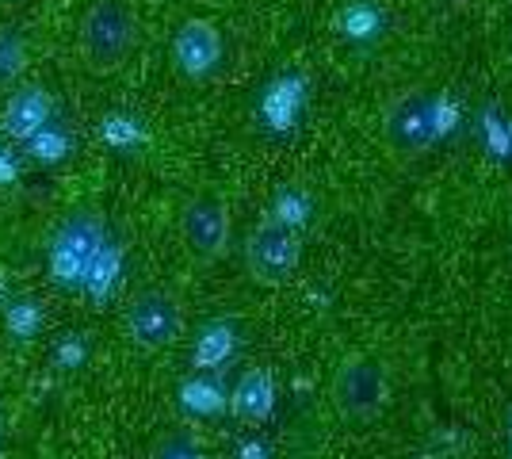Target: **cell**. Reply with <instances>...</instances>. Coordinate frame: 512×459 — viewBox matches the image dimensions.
Listing matches in <instances>:
<instances>
[{
  "instance_id": "obj_7",
  "label": "cell",
  "mask_w": 512,
  "mask_h": 459,
  "mask_svg": "<svg viewBox=\"0 0 512 459\" xmlns=\"http://www.w3.org/2000/svg\"><path fill=\"white\" fill-rule=\"evenodd\" d=\"M222 62V39L218 31L207 27V23H184L180 35H176V66L184 69L192 81H203L207 73H214Z\"/></svg>"
},
{
  "instance_id": "obj_4",
  "label": "cell",
  "mask_w": 512,
  "mask_h": 459,
  "mask_svg": "<svg viewBox=\"0 0 512 459\" xmlns=\"http://www.w3.org/2000/svg\"><path fill=\"white\" fill-rule=\"evenodd\" d=\"M245 257H249V272L256 280H264V284L287 280L299 268V234H295V226H287L279 219L260 222L249 234Z\"/></svg>"
},
{
  "instance_id": "obj_6",
  "label": "cell",
  "mask_w": 512,
  "mask_h": 459,
  "mask_svg": "<svg viewBox=\"0 0 512 459\" xmlns=\"http://www.w3.org/2000/svg\"><path fill=\"white\" fill-rule=\"evenodd\" d=\"M436 115L440 111L428 96H421V92L406 96L398 108L390 111V142L398 150H425L436 138Z\"/></svg>"
},
{
  "instance_id": "obj_1",
  "label": "cell",
  "mask_w": 512,
  "mask_h": 459,
  "mask_svg": "<svg viewBox=\"0 0 512 459\" xmlns=\"http://www.w3.org/2000/svg\"><path fill=\"white\" fill-rule=\"evenodd\" d=\"M138 46V16L127 0H96L88 4L77 27V50L92 73H115Z\"/></svg>"
},
{
  "instance_id": "obj_3",
  "label": "cell",
  "mask_w": 512,
  "mask_h": 459,
  "mask_svg": "<svg viewBox=\"0 0 512 459\" xmlns=\"http://www.w3.org/2000/svg\"><path fill=\"white\" fill-rule=\"evenodd\" d=\"M180 238L199 264H211L230 245V211L218 196H192L180 211Z\"/></svg>"
},
{
  "instance_id": "obj_2",
  "label": "cell",
  "mask_w": 512,
  "mask_h": 459,
  "mask_svg": "<svg viewBox=\"0 0 512 459\" xmlns=\"http://www.w3.org/2000/svg\"><path fill=\"white\" fill-rule=\"evenodd\" d=\"M127 341L142 352H165L184 333V306L169 287H146L127 306Z\"/></svg>"
},
{
  "instance_id": "obj_9",
  "label": "cell",
  "mask_w": 512,
  "mask_h": 459,
  "mask_svg": "<svg viewBox=\"0 0 512 459\" xmlns=\"http://www.w3.org/2000/svg\"><path fill=\"white\" fill-rule=\"evenodd\" d=\"M150 459H207V452L192 433H165L153 444Z\"/></svg>"
},
{
  "instance_id": "obj_8",
  "label": "cell",
  "mask_w": 512,
  "mask_h": 459,
  "mask_svg": "<svg viewBox=\"0 0 512 459\" xmlns=\"http://www.w3.org/2000/svg\"><path fill=\"white\" fill-rule=\"evenodd\" d=\"M237 410L241 417H264L272 410V387L268 375H245L237 387Z\"/></svg>"
},
{
  "instance_id": "obj_5",
  "label": "cell",
  "mask_w": 512,
  "mask_h": 459,
  "mask_svg": "<svg viewBox=\"0 0 512 459\" xmlns=\"http://www.w3.org/2000/svg\"><path fill=\"white\" fill-rule=\"evenodd\" d=\"M333 398H337V410L352 421H367V417L379 414V406L386 402V375L379 364L371 360H352L344 364L341 375H337V387H333Z\"/></svg>"
}]
</instances>
